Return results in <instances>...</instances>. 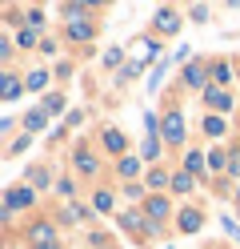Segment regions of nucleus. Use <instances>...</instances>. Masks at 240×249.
<instances>
[{
    "instance_id": "nucleus-1",
    "label": "nucleus",
    "mask_w": 240,
    "mask_h": 249,
    "mask_svg": "<svg viewBox=\"0 0 240 249\" xmlns=\"http://www.w3.org/2000/svg\"><path fill=\"white\" fill-rule=\"evenodd\" d=\"M32 241H36V249H56V237H52V229H48V225L32 229Z\"/></svg>"
},
{
    "instance_id": "nucleus-2",
    "label": "nucleus",
    "mask_w": 240,
    "mask_h": 249,
    "mask_svg": "<svg viewBox=\"0 0 240 249\" xmlns=\"http://www.w3.org/2000/svg\"><path fill=\"white\" fill-rule=\"evenodd\" d=\"M164 133H168V141H180V137H184V124H180V117H168V124H164Z\"/></svg>"
},
{
    "instance_id": "nucleus-3",
    "label": "nucleus",
    "mask_w": 240,
    "mask_h": 249,
    "mask_svg": "<svg viewBox=\"0 0 240 249\" xmlns=\"http://www.w3.org/2000/svg\"><path fill=\"white\" fill-rule=\"evenodd\" d=\"M156 20H160V28H164V33H176V24H180V20H176V12H172V8L156 12Z\"/></svg>"
},
{
    "instance_id": "nucleus-4",
    "label": "nucleus",
    "mask_w": 240,
    "mask_h": 249,
    "mask_svg": "<svg viewBox=\"0 0 240 249\" xmlns=\"http://www.w3.org/2000/svg\"><path fill=\"white\" fill-rule=\"evenodd\" d=\"M208 105H216V108H228V92H220V89H208Z\"/></svg>"
},
{
    "instance_id": "nucleus-5",
    "label": "nucleus",
    "mask_w": 240,
    "mask_h": 249,
    "mask_svg": "<svg viewBox=\"0 0 240 249\" xmlns=\"http://www.w3.org/2000/svg\"><path fill=\"white\" fill-rule=\"evenodd\" d=\"M184 81H188V85H200V81H204V69H200V65H188V69H184Z\"/></svg>"
},
{
    "instance_id": "nucleus-6",
    "label": "nucleus",
    "mask_w": 240,
    "mask_h": 249,
    "mask_svg": "<svg viewBox=\"0 0 240 249\" xmlns=\"http://www.w3.org/2000/svg\"><path fill=\"white\" fill-rule=\"evenodd\" d=\"M24 129L32 133V129H44V113H28L24 117Z\"/></svg>"
},
{
    "instance_id": "nucleus-7",
    "label": "nucleus",
    "mask_w": 240,
    "mask_h": 249,
    "mask_svg": "<svg viewBox=\"0 0 240 249\" xmlns=\"http://www.w3.org/2000/svg\"><path fill=\"white\" fill-rule=\"evenodd\" d=\"M104 145L120 153V149H124V137H120V133H104Z\"/></svg>"
},
{
    "instance_id": "nucleus-8",
    "label": "nucleus",
    "mask_w": 240,
    "mask_h": 249,
    "mask_svg": "<svg viewBox=\"0 0 240 249\" xmlns=\"http://www.w3.org/2000/svg\"><path fill=\"white\" fill-rule=\"evenodd\" d=\"M28 201H32V193L20 189V193H12V197H8V205H28Z\"/></svg>"
},
{
    "instance_id": "nucleus-9",
    "label": "nucleus",
    "mask_w": 240,
    "mask_h": 249,
    "mask_svg": "<svg viewBox=\"0 0 240 249\" xmlns=\"http://www.w3.org/2000/svg\"><path fill=\"white\" fill-rule=\"evenodd\" d=\"M16 92H20V85L8 76V81H4V101H16Z\"/></svg>"
},
{
    "instance_id": "nucleus-10",
    "label": "nucleus",
    "mask_w": 240,
    "mask_h": 249,
    "mask_svg": "<svg viewBox=\"0 0 240 249\" xmlns=\"http://www.w3.org/2000/svg\"><path fill=\"white\" fill-rule=\"evenodd\" d=\"M180 225H184V229H200V217H196V213H184Z\"/></svg>"
},
{
    "instance_id": "nucleus-11",
    "label": "nucleus",
    "mask_w": 240,
    "mask_h": 249,
    "mask_svg": "<svg viewBox=\"0 0 240 249\" xmlns=\"http://www.w3.org/2000/svg\"><path fill=\"white\" fill-rule=\"evenodd\" d=\"M148 213H152V217H164L168 205H164V201H148Z\"/></svg>"
},
{
    "instance_id": "nucleus-12",
    "label": "nucleus",
    "mask_w": 240,
    "mask_h": 249,
    "mask_svg": "<svg viewBox=\"0 0 240 249\" xmlns=\"http://www.w3.org/2000/svg\"><path fill=\"white\" fill-rule=\"evenodd\" d=\"M44 81H48L44 72H32V76H28V89H44Z\"/></svg>"
},
{
    "instance_id": "nucleus-13",
    "label": "nucleus",
    "mask_w": 240,
    "mask_h": 249,
    "mask_svg": "<svg viewBox=\"0 0 240 249\" xmlns=\"http://www.w3.org/2000/svg\"><path fill=\"white\" fill-rule=\"evenodd\" d=\"M76 161H80V169H84V173H92V169H96V161L88 157V153H80V157H76Z\"/></svg>"
},
{
    "instance_id": "nucleus-14",
    "label": "nucleus",
    "mask_w": 240,
    "mask_h": 249,
    "mask_svg": "<svg viewBox=\"0 0 240 249\" xmlns=\"http://www.w3.org/2000/svg\"><path fill=\"white\" fill-rule=\"evenodd\" d=\"M184 169H188V173H192V169H200V153H188V157H184Z\"/></svg>"
},
{
    "instance_id": "nucleus-15",
    "label": "nucleus",
    "mask_w": 240,
    "mask_h": 249,
    "mask_svg": "<svg viewBox=\"0 0 240 249\" xmlns=\"http://www.w3.org/2000/svg\"><path fill=\"white\" fill-rule=\"evenodd\" d=\"M72 36H92V24H72Z\"/></svg>"
},
{
    "instance_id": "nucleus-16",
    "label": "nucleus",
    "mask_w": 240,
    "mask_h": 249,
    "mask_svg": "<svg viewBox=\"0 0 240 249\" xmlns=\"http://www.w3.org/2000/svg\"><path fill=\"white\" fill-rule=\"evenodd\" d=\"M204 129H208V133H212V137H220V133H224V124H220V121L212 117V121H208V124H204Z\"/></svg>"
}]
</instances>
